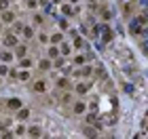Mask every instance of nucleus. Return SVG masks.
<instances>
[{
	"instance_id": "obj_1",
	"label": "nucleus",
	"mask_w": 148,
	"mask_h": 139,
	"mask_svg": "<svg viewBox=\"0 0 148 139\" xmlns=\"http://www.w3.org/2000/svg\"><path fill=\"white\" fill-rule=\"evenodd\" d=\"M2 44L6 46V49H15V46L19 44V38L15 32H6V34L2 36Z\"/></svg>"
},
{
	"instance_id": "obj_2",
	"label": "nucleus",
	"mask_w": 148,
	"mask_h": 139,
	"mask_svg": "<svg viewBox=\"0 0 148 139\" xmlns=\"http://www.w3.org/2000/svg\"><path fill=\"white\" fill-rule=\"evenodd\" d=\"M0 21H2L4 25H11L13 21H15V11H11V9L0 11Z\"/></svg>"
},
{
	"instance_id": "obj_3",
	"label": "nucleus",
	"mask_w": 148,
	"mask_h": 139,
	"mask_svg": "<svg viewBox=\"0 0 148 139\" xmlns=\"http://www.w3.org/2000/svg\"><path fill=\"white\" fill-rule=\"evenodd\" d=\"M99 32H102V38H104V42H110L112 38H114V32L108 23H104V25H99Z\"/></svg>"
},
{
	"instance_id": "obj_4",
	"label": "nucleus",
	"mask_w": 148,
	"mask_h": 139,
	"mask_svg": "<svg viewBox=\"0 0 148 139\" xmlns=\"http://www.w3.org/2000/svg\"><path fill=\"white\" fill-rule=\"evenodd\" d=\"M30 116H32L30 108H23V105H21V108L17 110V114H15V120H19V122H25V120H28Z\"/></svg>"
},
{
	"instance_id": "obj_5",
	"label": "nucleus",
	"mask_w": 148,
	"mask_h": 139,
	"mask_svg": "<svg viewBox=\"0 0 148 139\" xmlns=\"http://www.w3.org/2000/svg\"><path fill=\"white\" fill-rule=\"evenodd\" d=\"M45 135V129L40 127V124H32L28 127V137H42Z\"/></svg>"
},
{
	"instance_id": "obj_6",
	"label": "nucleus",
	"mask_w": 148,
	"mask_h": 139,
	"mask_svg": "<svg viewBox=\"0 0 148 139\" xmlns=\"http://www.w3.org/2000/svg\"><path fill=\"white\" fill-rule=\"evenodd\" d=\"M0 61L6 63V65H11L13 61H15V53H13V49H11V51H2V53H0Z\"/></svg>"
},
{
	"instance_id": "obj_7",
	"label": "nucleus",
	"mask_w": 148,
	"mask_h": 139,
	"mask_svg": "<svg viewBox=\"0 0 148 139\" xmlns=\"http://www.w3.org/2000/svg\"><path fill=\"white\" fill-rule=\"evenodd\" d=\"M76 76L78 78H89V76H93V68L91 65H80V70H76Z\"/></svg>"
},
{
	"instance_id": "obj_8",
	"label": "nucleus",
	"mask_w": 148,
	"mask_h": 139,
	"mask_svg": "<svg viewBox=\"0 0 148 139\" xmlns=\"http://www.w3.org/2000/svg\"><path fill=\"white\" fill-rule=\"evenodd\" d=\"M72 112H74L76 116H83L85 112H87V103H85V101H74V103H72Z\"/></svg>"
},
{
	"instance_id": "obj_9",
	"label": "nucleus",
	"mask_w": 148,
	"mask_h": 139,
	"mask_svg": "<svg viewBox=\"0 0 148 139\" xmlns=\"http://www.w3.org/2000/svg\"><path fill=\"white\" fill-rule=\"evenodd\" d=\"M38 70L40 72H49V70H53V59H38Z\"/></svg>"
},
{
	"instance_id": "obj_10",
	"label": "nucleus",
	"mask_w": 148,
	"mask_h": 139,
	"mask_svg": "<svg viewBox=\"0 0 148 139\" xmlns=\"http://www.w3.org/2000/svg\"><path fill=\"white\" fill-rule=\"evenodd\" d=\"M72 49H74V51H83V49H85V38L76 34V36L72 38Z\"/></svg>"
},
{
	"instance_id": "obj_11",
	"label": "nucleus",
	"mask_w": 148,
	"mask_h": 139,
	"mask_svg": "<svg viewBox=\"0 0 148 139\" xmlns=\"http://www.w3.org/2000/svg\"><path fill=\"white\" fill-rule=\"evenodd\" d=\"M6 108H9L11 112H17L19 108H21V99H19V97H13V99H9V101H6Z\"/></svg>"
},
{
	"instance_id": "obj_12",
	"label": "nucleus",
	"mask_w": 148,
	"mask_h": 139,
	"mask_svg": "<svg viewBox=\"0 0 148 139\" xmlns=\"http://www.w3.org/2000/svg\"><path fill=\"white\" fill-rule=\"evenodd\" d=\"M34 93H47V80L45 78H38L34 82Z\"/></svg>"
},
{
	"instance_id": "obj_13",
	"label": "nucleus",
	"mask_w": 148,
	"mask_h": 139,
	"mask_svg": "<svg viewBox=\"0 0 148 139\" xmlns=\"http://www.w3.org/2000/svg\"><path fill=\"white\" fill-rule=\"evenodd\" d=\"M13 135H15V137H25V135H28V127H25L23 122H21V124H17L15 131H13Z\"/></svg>"
},
{
	"instance_id": "obj_14",
	"label": "nucleus",
	"mask_w": 148,
	"mask_h": 139,
	"mask_svg": "<svg viewBox=\"0 0 148 139\" xmlns=\"http://www.w3.org/2000/svg\"><path fill=\"white\" fill-rule=\"evenodd\" d=\"M83 133L87 137H97V127H93V124H85L83 127Z\"/></svg>"
},
{
	"instance_id": "obj_15",
	"label": "nucleus",
	"mask_w": 148,
	"mask_h": 139,
	"mask_svg": "<svg viewBox=\"0 0 148 139\" xmlns=\"http://www.w3.org/2000/svg\"><path fill=\"white\" fill-rule=\"evenodd\" d=\"M32 65H34V59H32V57H28V55H25V57H21V59H19V68L30 70Z\"/></svg>"
},
{
	"instance_id": "obj_16",
	"label": "nucleus",
	"mask_w": 148,
	"mask_h": 139,
	"mask_svg": "<svg viewBox=\"0 0 148 139\" xmlns=\"http://www.w3.org/2000/svg\"><path fill=\"white\" fill-rule=\"evenodd\" d=\"M59 11H62V15H64V17H72V15H76V11L72 9V4H62V9H59Z\"/></svg>"
},
{
	"instance_id": "obj_17",
	"label": "nucleus",
	"mask_w": 148,
	"mask_h": 139,
	"mask_svg": "<svg viewBox=\"0 0 148 139\" xmlns=\"http://www.w3.org/2000/svg\"><path fill=\"white\" fill-rule=\"evenodd\" d=\"M25 55H28V46H25V44H17V46H15V57L21 59V57H25Z\"/></svg>"
},
{
	"instance_id": "obj_18",
	"label": "nucleus",
	"mask_w": 148,
	"mask_h": 139,
	"mask_svg": "<svg viewBox=\"0 0 148 139\" xmlns=\"http://www.w3.org/2000/svg\"><path fill=\"white\" fill-rule=\"evenodd\" d=\"M59 42H64V34L62 32H55L53 36H49V44H59Z\"/></svg>"
},
{
	"instance_id": "obj_19",
	"label": "nucleus",
	"mask_w": 148,
	"mask_h": 139,
	"mask_svg": "<svg viewBox=\"0 0 148 139\" xmlns=\"http://www.w3.org/2000/svg\"><path fill=\"white\" fill-rule=\"evenodd\" d=\"M47 53H49V59H55V57H59V55H62V53H59V44H51Z\"/></svg>"
},
{
	"instance_id": "obj_20",
	"label": "nucleus",
	"mask_w": 148,
	"mask_h": 139,
	"mask_svg": "<svg viewBox=\"0 0 148 139\" xmlns=\"http://www.w3.org/2000/svg\"><path fill=\"white\" fill-rule=\"evenodd\" d=\"M64 65H66V57L64 55H59V57L53 59V68H55V70H62Z\"/></svg>"
},
{
	"instance_id": "obj_21",
	"label": "nucleus",
	"mask_w": 148,
	"mask_h": 139,
	"mask_svg": "<svg viewBox=\"0 0 148 139\" xmlns=\"http://www.w3.org/2000/svg\"><path fill=\"white\" fill-rule=\"evenodd\" d=\"M21 34L30 40V38H34V36H36V32H34V28H32V25H23V32H21Z\"/></svg>"
},
{
	"instance_id": "obj_22",
	"label": "nucleus",
	"mask_w": 148,
	"mask_h": 139,
	"mask_svg": "<svg viewBox=\"0 0 148 139\" xmlns=\"http://www.w3.org/2000/svg\"><path fill=\"white\" fill-rule=\"evenodd\" d=\"M136 21H138L140 25H148V11H142V13L136 17Z\"/></svg>"
},
{
	"instance_id": "obj_23",
	"label": "nucleus",
	"mask_w": 148,
	"mask_h": 139,
	"mask_svg": "<svg viewBox=\"0 0 148 139\" xmlns=\"http://www.w3.org/2000/svg\"><path fill=\"white\" fill-rule=\"evenodd\" d=\"M59 53H62L64 57H68L70 53H72V44H66V42H62V44H59Z\"/></svg>"
},
{
	"instance_id": "obj_24",
	"label": "nucleus",
	"mask_w": 148,
	"mask_h": 139,
	"mask_svg": "<svg viewBox=\"0 0 148 139\" xmlns=\"http://www.w3.org/2000/svg\"><path fill=\"white\" fill-rule=\"evenodd\" d=\"M55 84H57L59 89H68L70 87V80H68V78H64V76H59L57 80H55Z\"/></svg>"
},
{
	"instance_id": "obj_25",
	"label": "nucleus",
	"mask_w": 148,
	"mask_h": 139,
	"mask_svg": "<svg viewBox=\"0 0 148 139\" xmlns=\"http://www.w3.org/2000/svg\"><path fill=\"white\" fill-rule=\"evenodd\" d=\"M99 15H102V19H104V21H110L114 13H112V11L108 9V6H104V9H102V13H99Z\"/></svg>"
},
{
	"instance_id": "obj_26",
	"label": "nucleus",
	"mask_w": 148,
	"mask_h": 139,
	"mask_svg": "<svg viewBox=\"0 0 148 139\" xmlns=\"http://www.w3.org/2000/svg\"><path fill=\"white\" fill-rule=\"evenodd\" d=\"M11 25H13V32H15V34H21V32H23V25H25V23H23V21H17V19H15V21H13Z\"/></svg>"
},
{
	"instance_id": "obj_27",
	"label": "nucleus",
	"mask_w": 148,
	"mask_h": 139,
	"mask_svg": "<svg viewBox=\"0 0 148 139\" xmlns=\"http://www.w3.org/2000/svg\"><path fill=\"white\" fill-rule=\"evenodd\" d=\"M72 63L76 65V68H80V65H83V63H87V57H85V55H74Z\"/></svg>"
},
{
	"instance_id": "obj_28",
	"label": "nucleus",
	"mask_w": 148,
	"mask_h": 139,
	"mask_svg": "<svg viewBox=\"0 0 148 139\" xmlns=\"http://www.w3.org/2000/svg\"><path fill=\"white\" fill-rule=\"evenodd\" d=\"M36 38H38V42H40V44H49V36H47V32H38V36H36Z\"/></svg>"
},
{
	"instance_id": "obj_29",
	"label": "nucleus",
	"mask_w": 148,
	"mask_h": 139,
	"mask_svg": "<svg viewBox=\"0 0 148 139\" xmlns=\"http://www.w3.org/2000/svg\"><path fill=\"white\" fill-rule=\"evenodd\" d=\"M87 91H89V84H85V82H78V84H76V93H80V95H85Z\"/></svg>"
},
{
	"instance_id": "obj_30",
	"label": "nucleus",
	"mask_w": 148,
	"mask_h": 139,
	"mask_svg": "<svg viewBox=\"0 0 148 139\" xmlns=\"http://www.w3.org/2000/svg\"><path fill=\"white\" fill-rule=\"evenodd\" d=\"M59 103H72V95H70V93H62V97H59Z\"/></svg>"
},
{
	"instance_id": "obj_31",
	"label": "nucleus",
	"mask_w": 148,
	"mask_h": 139,
	"mask_svg": "<svg viewBox=\"0 0 148 139\" xmlns=\"http://www.w3.org/2000/svg\"><path fill=\"white\" fill-rule=\"evenodd\" d=\"M34 23H36V25H42V23H45V17L40 15V13H36V11H34Z\"/></svg>"
},
{
	"instance_id": "obj_32",
	"label": "nucleus",
	"mask_w": 148,
	"mask_h": 139,
	"mask_svg": "<svg viewBox=\"0 0 148 139\" xmlns=\"http://www.w3.org/2000/svg\"><path fill=\"white\" fill-rule=\"evenodd\" d=\"M25 6H28L30 11H36L38 9V2H36V0H25Z\"/></svg>"
},
{
	"instance_id": "obj_33",
	"label": "nucleus",
	"mask_w": 148,
	"mask_h": 139,
	"mask_svg": "<svg viewBox=\"0 0 148 139\" xmlns=\"http://www.w3.org/2000/svg\"><path fill=\"white\" fill-rule=\"evenodd\" d=\"M59 30H68V19H66V17H59Z\"/></svg>"
},
{
	"instance_id": "obj_34",
	"label": "nucleus",
	"mask_w": 148,
	"mask_h": 139,
	"mask_svg": "<svg viewBox=\"0 0 148 139\" xmlns=\"http://www.w3.org/2000/svg\"><path fill=\"white\" fill-rule=\"evenodd\" d=\"M123 91L131 95V93H133V84H129V82H123Z\"/></svg>"
},
{
	"instance_id": "obj_35",
	"label": "nucleus",
	"mask_w": 148,
	"mask_h": 139,
	"mask_svg": "<svg viewBox=\"0 0 148 139\" xmlns=\"http://www.w3.org/2000/svg\"><path fill=\"white\" fill-rule=\"evenodd\" d=\"M4 9H9V0H0V11H4Z\"/></svg>"
},
{
	"instance_id": "obj_36",
	"label": "nucleus",
	"mask_w": 148,
	"mask_h": 139,
	"mask_svg": "<svg viewBox=\"0 0 148 139\" xmlns=\"http://www.w3.org/2000/svg\"><path fill=\"white\" fill-rule=\"evenodd\" d=\"M140 46H142V51L148 55V40H142V44H140Z\"/></svg>"
},
{
	"instance_id": "obj_37",
	"label": "nucleus",
	"mask_w": 148,
	"mask_h": 139,
	"mask_svg": "<svg viewBox=\"0 0 148 139\" xmlns=\"http://www.w3.org/2000/svg\"><path fill=\"white\" fill-rule=\"evenodd\" d=\"M123 11H125V17H129V15H131V6H129V4H125V9H123Z\"/></svg>"
},
{
	"instance_id": "obj_38",
	"label": "nucleus",
	"mask_w": 148,
	"mask_h": 139,
	"mask_svg": "<svg viewBox=\"0 0 148 139\" xmlns=\"http://www.w3.org/2000/svg\"><path fill=\"white\" fill-rule=\"evenodd\" d=\"M2 32H4V23L0 21V34H2Z\"/></svg>"
},
{
	"instance_id": "obj_39",
	"label": "nucleus",
	"mask_w": 148,
	"mask_h": 139,
	"mask_svg": "<svg viewBox=\"0 0 148 139\" xmlns=\"http://www.w3.org/2000/svg\"><path fill=\"white\" fill-rule=\"evenodd\" d=\"M0 84H2V76H0Z\"/></svg>"
},
{
	"instance_id": "obj_40",
	"label": "nucleus",
	"mask_w": 148,
	"mask_h": 139,
	"mask_svg": "<svg viewBox=\"0 0 148 139\" xmlns=\"http://www.w3.org/2000/svg\"><path fill=\"white\" fill-rule=\"evenodd\" d=\"M70 2H76V0H70Z\"/></svg>"
},
{
	"instance_id": "obj_41",
	"label": "nucleus",
	"mask_w": 148,
	"mask_h": 139,
	"mask_svg": "<svg viewBox=\"0 0 148 139\" xmlns=\"http://www.w3.org/2000/svg\"><path fill=\"white\" fill-rule=\"evenodd\" d=\"M0 53H2V49H0Z\"/></svg>"
}]
</instances>
